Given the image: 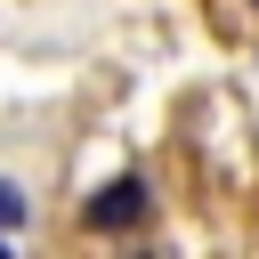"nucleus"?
I'll list each match as a JSON object with an SVG mask.
<instances>
[{"mask_svg": "<svg viewBox=\"0 0 259 259\" xmlns=\"http://www.w3.org/2000/svg\"><path fill=\"white\" fill-rule=\"evenodd\" d=\"M146 210H154L146 178H113V186H97V194L81 202V227H89V235H130Z\"/></svg>", "mask_w": 259, "mask_h": 259, "instance_id": "nucleus-1", "label": "nucleus"}, {"mask_svg": "<svg viewBox=\"0 0 259 259\" xmlns=\"http://www.w3.org/2000/svg\"><path fill=\"white\" fill-rule=\"evenodd\" d=\"M24 219V202H16V186H0V227H16Z\"/></svg>", "mask_w": 259, "mask_h": 259, "instance_id": "nucleus-2", "label": "nucleus"}, {"mask_svg": "<svg viewBox=\"0 0 259 259\" xmlns=\"http://www.w3.org/2000/svg\"><path fill=\"white\" fill-rule=\"evenodd\" d=\"M130 259H162V251H130Z\"/></svg>", "mask_w": 259, "mask_h": 259, "instance_id": "nucleus-3", "label": "nucleus"}, {"mask_svg": "<svg viewBox=\"0 0 259 259\" xmlns=\"http://www.w3.org/2000/svg\"><path fill=\"white\" fill-rule=\"evenodd\" d=\"M0 259H8V251H0Z\"/></svg>", "mask_w": 259, "mask_h": 259, "instance_id": "nucleus-4", "label": "nucleus"}, {"mask_svg": "<svg viewBox=\"0 0 259 259\" xmlns=\"http://www.w3.org/2000/svg\"><path fill=\"white\" fill-rule=\"evenodd\" d=\"M251 8H259V0H251Z\"/></svg>", "mask_w": 259, "mask_h": 259, "instance_id": "nucleus-5", "label": "nucleus"}]
</instances>
